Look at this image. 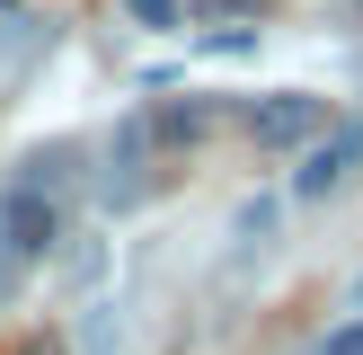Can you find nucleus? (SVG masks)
Segmentation results:
<instances>
[{
    "label": "nucleus",
    "instance_id": "1",
    "mask_svg": "<svg viewBox=\"0 0 363 355\" xmlns=\"http://www.w3.org/2000/svg\"><path fill=\"white\" fill-rule=\"evenodd\" d=\"M354 160H363V124L354 116H337L328 133L301 151V169H293V195H328V187H346L354 178Z\"/></svg>",
    "mask_w": 363,
    "mask_h": 355
},
{
    "label": "nucleus",
    "instance_id": "2",
    "mask_svg": "<svg viewBox=\"0 0 363 355\" xmlns=\"http://www.w3.org/2000/svg\"><path fill=\"white\" fill-rule=\"evenodd\" d=\"M248 133H257L266 151H293V142H319V133H328V106L301 98V89H284V98H257V106H248Z\"/></svg>",
    "mask_w": 363,
    "mask_h": 355
},
{
    "label": "nucleus",
    "instance_id": "3",
    "mask_svg": "<svg viewBox=\"0 0 363 355\" xmlns=\"http://www.w3.org/2000/svg\"><path fill=\"white\" fill-rule=\"evenodd\" d=\"M53 240H62V213L45 204V187H18L9 204H0V248H9V258H45Z\"/></svg>",
    "mask_w": 363,
    "mask_h": 355
},
{
    "label": "nucleus",
    "instance_id": "4",
    "mask_svg": "<svg viewBox=\"0 0 363 355\" xmlns=\"http://www.w3.org/2000/svg\"><path fill=\"white\" fill-rule=\"evenodd\" d=\"M151 133H160V142H204V133H213V106L177 98V106H160V116H151Z\"/></svg>",
    "mask_w": 363,
    "mask_h": 355
},
{
    "label": "nucleus",
    "instance_id": "5",
    "mask_svg": "<svg viewBox=\"0 0 363 355\" xmlns=\"http://www.w3.org/2000/svg\"><path fill=\"white\" fill-rule=\"evenodd\" d=\"M133 27H186V0H124Z\"/></svg>",
    "mask_w": 363,
    "mask_h": 355
},
{
    "label": "nucleus",
    "instance_id": "6",
    "mask_svg": "<svg viewBox=\"0 0 363 355\" xmlns=\"http://www.w3.org/2000/svg\"><path fill=\"white\" fill-rule=\"evenodd\" d=\"M319 355H363V320H346V329H328V346Z\"/></svg>",
    "mask_w": 363,
    "mask_h": 355
},
{
    "label": "nucleus",
    "instance_id": "7",
    "mask_svg": "<svg viewBox=\"0 0 363 355\" xmlns=\"http://www.w3.org/2000/svg\"><path fill=\"white\" fill-rule=\"evenodd\" d=\"M18 355H62V337H18Z\"/></svg>",
    "mask_w": 363,
    "mask_h": 355
},
{
    "label": "nucleus",
    "instance_id": "8",
    "mask_svg": "<svg viewBox=\"0 0 363 355\" xmlns=\"http://www.w3.org/2000/svg\"><path fill=\"white\" fill-rule=\"evenodd\" d=\"M0 9H18V0H0Z\"/></svg>",
    "mask_w": 363,
    "mask_h": 355
},
{
    "label": "nucleus",
    "instance_id": "9",
    "mask_svg": "<svg viewBox=\"0 0 363 355\" xmlns=\"http://www.w3.org/2000/svg\"><path fill=\"white\" fill-rule=\"evenodd\" d=\"M354 293H363V284H354Z\"/></svg>",
    "mask_w": 363,
    "mask_h": 355
}]
</instances>
